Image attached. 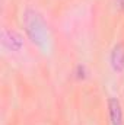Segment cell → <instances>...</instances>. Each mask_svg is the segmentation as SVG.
I'll list each match as a JSON object with an SVG mask.
<instances>
[{
	"label": "cell",
	"mask_w": 124,
	"mask_h": 125,
	"mask_svg": "<svg viewBox=\"0 0 124 125\" xmlns=\"http://www.w3.org/2000/svg\"><path fill=\"white\" fill-rule=\"evenodd\" d=\"M108 112H110V121L111 125H124L123 121V108L117 97L108 99Z\"/></svg>",
	"instance_id": "277c9868"
},
{
	"label": "cell",
	"mask_w": 124,
	"mask_h": 125,
	"mask_svg": "<svg viewBox=\"0 0 124 125\" xmlns=\"http://www.w3.org/2000/svg\"><path fill=\"white\" fill-rule=\"evenodd\" d=\"M24 26H25L26 35L29 36V39L35 45H38L39 48L47 47V41H48L47 23L37 10H34V9H26L25 10V13H24Z\"/></svg>",
	"instance_id": "6da1fadb"
},
{
	"label": "cell",
	"mask_w": 124,
	"mask_h": 125,
	"mask_svg": "<svg viewBox=\"0 0 124 125\" xmlns=\"http://www.w3.org/2000/svg\"><path fill=\"white\" fill-rule=\"evenodd\" d=\"M110 64L111 68L117 73L124 70V44H115L110 52Z\"/></svg>",
	"instance_id": "3957f363"
},
{
	"label": "cell",
	"mask_w": 124,
	"mask_h": 125,
	"mask_svg": "<svg viewBox=\"0 0 124 125\" xmlns=\"http://www.w3.org/2000/svg\"><path fill=\"white\" fill-rule=\"evenodd\" d=\"M117 3H118V7L124 10V0H117Z\"/></svg>",
	"instance_id": "8992f818"
},
{
	"label": "cell",
	"mask_w": 124,
	"mask_h": 125,
	"mask_svg": "<svg viewBox=\"0 0 124 125\" xmlns=\"http://www.w3.org/2000/svg\"><path fill=\"white\" fill-rule=\"evenodd\" d=\"M1 44L4 48L10 51H21L24 47V39L16 31L12 29H3L1 32Z\"/></svg>",
	"instance_id": "7a4b0ae2"
},
{
	"label": "cell",
	"mask_w": 124,
	"mask_h": 125,
	"mask_svg": "<svg viewBox=\"0 0 124 125\" xmlns=\"http://www.w3.org/2000/svg\"><path fill=\"white\" fill-rule=\"evenodd\" d=\"M74 74H76V77L79 79V80H82V79H85L86 77V67L83 65V64H79L77 67H76V71H74Z\"/></svg>",
	"instance_id": "5b68a950"
}]
</instances>
